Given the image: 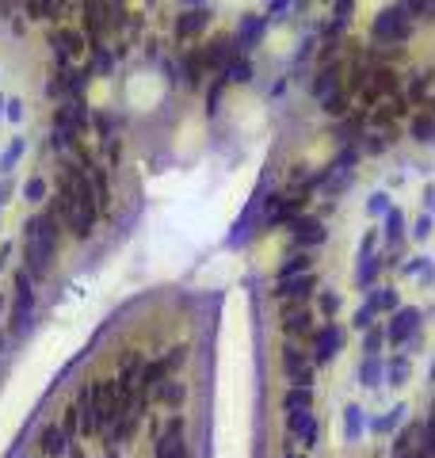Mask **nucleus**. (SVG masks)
I'll list each match as a JSON object with an SVG mask.
<instances>
[{"instance_id":"1","label":"nucleus","mask_w":435,"mask_h":458,"mask_svg":"<svg viewBox=\"0 0 435 458\" xmlns=\"http://www.w3.org/2000/svg\"><path fill=\"white\" fill-rule=\"evenodd\" d=\"M54 207L61 210V222L69 226L77 237H88L96 229V218H100V203H96V191H92V176L88 168H77V164H65L61 172V188H58V199Z\"/></svg>"},{"instance_id":"2","label":"nucleus","mask_w":435,"mask_h":458,"mask_svg":"<svg viewBox=\"0 0 435 458\" xmlns=\"http://www.w3.org/2000/svg\"><path fill=\"white\" fill-rule=\"evenodd\" d=\"M58 226H61V210L46 207L42 214H35L27 222V241H23V256H27V275H46L54 260V248H58Z\"/></svg>"},{"instance_id":"3","label":"nucleus","mask_w":435,"mask_h":458,"mask_svg":"<svg viewBox=\"0 0 435 458\" xmlns=\"http://www.w3.org/2000/svg\"><path fill=\"white\" fill-rule=\"evenodd\" d=\"M77 413L84 435H103L107 424H115L119 405H115V382H88L77 394Z\"/></svg>"},{"instance_id":"4","label":"nucleus","mask_w":435,"mask_h":458,"mask_svg":"<svg viewBox=\"0 0 435 458\" xmlns=\"http://www.w3.org/2000/svg\"><path fill=\"white\" fill-rule=\"evenodd\" d=\"M412 27H416L412 16L405 12L401 4H390V8H382V12L374 16L371 35H374L378 42H386V46H401V42L412 35Z\"/></svg>"},{"instance_id":"5","label":"nucleus","mask_w":435,"mask_h":458,"mask_svg":"<svg viewBox=\"0 0 435 458\" xmlns=\"http://www.w3.org/2000/svg\"><path fill=\"white\" fill-rule=\"evenodd\" d=\"M237 54H241V50H237V39L230 35V39H214L203 54H198V61H203L206 73H225V65L237 58Z\"/></svg>"},{"instance_id":"6","label":"nucleus","mask_w":435,"mask_h":458,"mask_svg":"<svg viewBox=\"0 0 435 458\" xmlns=\"http://www.w3.org/2000/svg\"><path fill=\"white\" fill-rule=\"evenodd\" d=\"M268 16H244L237 23V31H233V39H237V50L241 54H252L256 46L263 42V35H268Z\"/></svg>"},{"instance_id":"7","label":"nucleus","mask_w":435,"mask_h":458,"mask_svg":"<svg viewBox=\"0 0 435 458\" xmlns=\"http://www.w3.org/2000/svg\"><path fill=\"white\" fill-rule=\"evenodd\" d=\"M31 310H35L31 275H27V271H20V275H16V313H12V321H16V332H20V329H27V321H31Z\"/></svg>"},{"instance_id":"8","label":"nucleus","mask_w":435,"mask_h":458,"mask_svg":"<svg viewBox=\"0 0 435 458\" xmlns=\"http://www.w3.org/2000/svg\"><path fill=\"white\" fill-rule=\"evenodd\" d=\"M416 329H420V310H397L393 321L386 325V340H390L393 348H401Z\"/></svg>"},{"instance_id":"9","label":"nucleus","mask_w":435,"mask_h":458,"mask_svg":"<svg viewBox=\"0 0 435 458\" xmlns=\"http://www.w3.org/2000/svg\"><path fill=\"white\" fill-rule=\"evenodd\" d=\"M210 27V12L203 4L198 8H187V12L176 16V39H198V35Z\"/></svg>"},{"instance_id":"10","label":"nucleus","mask_w":435,"mask_h":458,"mask_svg":"<svg viewBox=\"0 0 435 458\" xmlns=\"http://www.w3.org/2000/svg\"><path fill=\"white\" fill-rule=\"evenodd\" d=\"M340 348H344V329L328 321L325 329L317 332V340H314V363H328Z\"/></svg>"},{"instance_id":"11","label":"nucleus","mask_w":435,"mask_h":458,"mask_svg":"<svg viewBox=\"0 0 435 458\" xmlns=\"http://www.w3.org/2000/svg\"><path fill=\"white\" fill-rule=\"evenodd\" d=\"M157 458H187L184 447V420H172L165 428V435L157 439Z\"/></svg>"},{"instance_id":"12","label":"nucleus","mask_w":435,"mask_h":458,"mask_svg":"<svg viewBox=\"0 0 435 458\" xmlns=\"http://www.w3.org/2000/svg\"><path fill=\"white\" fill-rule=\"evenodd\" d=\"M282 370H287V378L294 382V386H314V367H309V359L298 348H287V355H282Z\"/></svg>"},{"instance_id":"13","label":"nucleus","mask_w":435,"mask_h":458,"mask_svg":"<svg viewBox=\"0 0 435 458\" xmlns=\"http://www.w3.org/2000/svg\"><path fill=\"white\" fill-rule=\"evenodd\" d=\"M290 233H294V241L302 248H314V245L325 241V226H321L317 218H294L290 222Z\"/></svg>"},{"instance_id":"14","label":"nucleus","mask_w":435,"mask_h":458,"mask_svg":"<svg viewBox=\"0 0 435 458\" xmlns=\"http://www.w3.org/2000/svg\"><path fill=\"white\" fill-rule=\"evenodd\" d=\"M81 31H58L50 39V46H54V58H58V65H69L73 58L81 54Z\"/></svg>"},{"instance_id":"15","label":"nucleus","mask_w":435,"mask_h":458,"mask_svg":"<svg viewBox=\"0 0 435 458\" xmlns=\"http://www.w3.org/2000/svg\"><path fill=\"white\" fill-rule=\"evenodd\" d=\"M287 428L294 432L306 447H317V424H314V416H309V409H294L287 420Z\"/></svg>"},{"instance_id":"16","label":"nucleus","mask_w":435,"mask_h":458,"mask_svg":"<svg viewBox=\"0 0 435 458\" xmlns=\"http://www.w3.org/2000/svg\"><path fill=\"white\" fill-rule=\"evenodd\" d=\"M39 447H42L46 458H61L65 451H69V435H65L58 424H46L42 435H39Z\"/></svg>"},{"instance_id":"17","label":"nucleus","mask_w":435,"mask_h":458,"mask_svg":"<svg viewBox=\"0 0 435 458\" xmlns=\"http://www.w3.org/2000/svg\"><path fill=\"white\" fill-rule=\"evenodd\" d=\"M336 92H340V69H336V65H325V69L314 77V100H317V104H325V100L336 96Z\"/></svg>"},{"instance_id":"18","label":"nucleus","mask_w":435,"mask_h":458,"mask_svg":"<svg viewBox=\"0 0 435 458\" xmlns=\"http://www.w3.org/2000/svg\"><path fill=\"white\" fill-rule=\"evenodd\" d=\"M309 291H314V275H294V279H279V287H275V294L279 298H306Z\"/></svg>"},{"instance_id":"19","label":"nucleus","mask_w":435,"mask_h":458,"mask_svg":"<svg viewBox=\"0 0 435 458\" xmlns=\"http://www.w3.org/2000/svg\"><path fill=\"white\" fill-rule=\"evenodd\" d=\"M225 84H249L252 80V61H249V54H237L230 65H225Z\"/></svg>"},{"instance_id":"20","label":"nucleus","mask_w":435,"mask_h":458,"mask_svg":"<svg viewBox=\"0 0 435 458\" xmlns=\"http://www.w3.org/2000/svg\"><path fill=\"white\" fill-rule=\"evenodd\" d=\"M168 370H172V363H168V355H165V359H157V363H149V367L141 370V390H157L160 382L168 378Z\"/></svg>"},{"instance_id":"21","label":"nucleus","mask_w":435,"mask_h":458,"mask_svg":"<svg viewBox=\"0 0 435 458\" xmlns=\"http://www.w3.org/2000/svg\"><path fill=\"white\" fill-rule=\"evenodd\" d=\"M412 138L416 142H435V111H424V115L412 119Z\"/></svg>"},{"instance_id":"22","label":"nucleus","mask_w":435,"mask_h":458,"mask_svg":"<svg viewBox=\"0 0 435 458\" xmlns=\"http://www.w3.org/2000/svg\"><path fill=\"white\" fill-rule=\"evenodd\" d=\"M88 176H92V191H96V203H100V210H107L111 207V199H107V172L103 168H88Z\"/></svg>"},{"instance_id":"23","label":"nucleus","mask_w":435,"mask_h":458,"mask_svg":"<svg viewBox=\"0 0 435 458\" xmlns=\"http://www.w3.org/2000/svg\"><path fill=\"white\" fill-rule=\"evenodd\" d=\"M287 413H294V409H309L314 405V394H309V386H290V394H287Z\"/></svg>"},{"instance_id":"24","label":"nucleus","mask_w":435,"mask_h":458,"mask_svg":"<svg viewBox=\"0 0 435 458\" xmlns=\"http://www.w3.org/2000/svg\"><path fill=\"white\" fill-rule=\"evenodd\" d=\"M386 382H390V386H405V382H409V359H390L386 363Z\"/></svg>"},{"instance_id":"25","label":"nucleus","mask_w":435,"mask_h":458,"mask_svg":"<svg viewBox=\"0 0 435 458\" xmlns=\"http://www.w3.org/2000/svg\"><path fill=\"white\" fill-rule=\"evenodd\" d=\"M160 401H165L168 409H176V405H184V386L179 382H172V378H165L160 382V394H157Z\"/></svg>"},{"instance_id":"26","label":"nucleus","mask_w":435,"mask_h":458,"mask_svg":"<svg viewBox=\"0 0 435 458\" xmlns=\"http://www.w3.org/2000/svg\"><path fill=\"white\" fill-rule=\"evenodd\" d=\"M420 439H424V428H420V424H409L401 435H397L393 451H397V454H405V451H412V443H420Z\"/></svg>"},{"instance_id":"27","label":"nucleus","mask_w":435,"mask_h":458,"mask_svg":"<svg viewBox=\"0 0 435 458\" xmlns=\"http://www.w3.org/2000/svg\"><path fill=\"white\" fill-rule=\"evenodd\" d=\"M306 271H309V256L298 252V256H290L287 264L279 267V279H294V275H306Z\"/></svg>"},{"instance_id":"28","label":"nucleus","mask_w":435,"mask_h":458,"mask_svg":"<svg viewBox=\"0 0 435 458\" xmlns=\"http://www.w3.org/2000/svg\"><path fill=\"white\" fill-rule=\"evenodd\" d=\"M359 378H363L367 386H378V382H386V363L367 359V363H363V370H359Z\"/></svg>"},{"instance_id":"29","label":"nucleus","mask_w":435,"mask_h":458,"mask_svg":"<svg viewBox=\"0 0 435 458\" xmlns=\"http://www.w3.org/2000/svg\"><path fill=\"white\" fill-rule=\"evenodd\" d=\"M401 210H386V241H390V245H401Z\"/></svg>"},{"instance_id":"30","label":"nucleus","mask_w":435,"mask_h":458,"mask_svg":"<svg viewBox=\"0 0 435 458\" xmlns=\"http://www.w3.org/2000/svg\"><path fill=\"white\" fill-rule=\"evenodd\" d=\"M359 260H363V264H359V287H371L386 256H382V260H374V256H359Z\"/></svg>"},{"instance_id":"31","label":"nucleus","mask_w":435,"mask_h":458,"mask_svg":"<svg viewBox=\"0 0 435 458\" xmlns=\"http://www.w3.org/2000/svg\"><path fill=\"white\" fill-rule=\"evenodd\" d=\"M309 313H294V317H287V325H282V332L287 336H309Z\"/></svg>"},{"instance_id":"32","label":"nucleus","mask_w":435,"mask_h":458,"mask_svg":"<svg viewBox=\"0 0 435 458\" xmlns=\"http://www.w3.org/2000/svg\"><path fill=\"white\" fill-rule=\"evenodd\" d=\"M321 111H325V115H333V119H340V115H344V111H347V92L340 88L336 96H328L325 104H321Z\"/></svg>"},{"instance_id":"33","label":"nucleus","mask_w":435,"mask_h":458,"mask_svg":"<svg viewBox=\"0 0 435 458\" xmlns=\"http://www.w3.org/2000/svg\"><path fill=\"white\" fill-rule=\"evenodd\" d=\"M23 199H27V203H42V199H46V180H42V176H31V180H27Z\"/></svg>"},{"instance_id":"34","label":"nucleus","mask_w":435,"mask_h":458,"mask_svg":"<svg viewBox=\"0 0 435 458\" xmlns=\"http://www.w3.org/2000/svg\"><path fill=\"white\" fill-rule=\"evenodd\" d=\"M371 306H374V313L378 310H397V291H390V287H386V291H374Z\"/></svg>"},{"instance_id":"35","label":"nucleus","mask_w":435,"mask_h":458,"mask_svg":"<svg viewBox=\"0 0 435 458\" xmlns=\"http://www.w3.org/2000/svg\"><path fill=\"white\" fill-rule=\"evenodd\" d=\"M344 432H347V439H355L363 432V409H347L344 413Z\"/></svg>"},{"instance_id":"36","label":"nucleus","mask_w":435,"mask_h":458,"mask_svg":"<svg viewBox=\"0 0 435 458\" xmlns=\"http://www.w3.org/2000/svg\"><path fill=\"white\" fill-rule=\"evenodd\" d=\"M401 413H405V409H393L390 416H378L371 428H374V432H393V424H397V420H401Z\"/></svg>"},{"instance_id":"37","label":"nucleus","mask_w":435,"mask_h":458,"mask_svg":"<svg viewBox=\"0 0 435 458\" xmlns=\"http://www.w3.org/2000/svg\"><path fill=\"white\" fill-rule=\"evenodd\" d=\"M336 310H340V294H336V291H325V294H321V313L333 317Z\"/></svg>"},{"instance_id":"38","label":"nucleus","mask_w":435,"mask_h":458,"mask_svg":"<svg viewBox=\"0 0 435 458\" xmlns=\"http://www.w3.org/2000/svg\"><path fill=\"white\" fill-rule=\"evenodd\" d=\"M290 4H298V0H271V4H268V20H282Z\"/></svg>"},{"instance_id":"39","label":"nucleus","mask_w":435,"mask_h":458,"mask_svg":"<svg viewBox=\"0 0 435 458\" xmlns=\"http://www.w3.org/2000/svg\"><path fill=\"white\" fill-rule=\"evenodd\" d=\"M382 344H386V329H367V351L374 355Z\"/></svg>"},{"instance_id":"40","label":"nucleus","mask_w":435,"mask_h":458,"mask_svg":"<svg viewBox=\"0 0 435 458\" xmlns=\"http://www.w3.org/2000/svg\"><path fill=\"white\" fill-rule=\"evenodd\" d=\"M111 65H115V61H111V54L103 50V46H96V61H92V69H96V73H107Z\"/></svg>"},{"instance_id":"41","label":"nucleus","mask_w":435,"mask_h":458,"mask_svg":"<svg viewBox=\"0 0 435 458\" xmlns=\"http://www.w3.org/2000/svg\"><path fill=\"white\" fill-rule=\"evenodd\" d=\"M77 420H81V413H77V405H73V409H69V413H65V424H61V432H65V435H69V439H73V435H77Z\"/></svg>"},{"instance_id":"42","label":"nucleus","mask_w":435,"mask_h":458,"mask_svg":"<svg viewBox=\"0 0 435 458\" xmlns=\"http://www.w3.org/2000/svg\"><path fill=\"white\" fill-rule=\"evenodd\" d=\"M371 317H374V306H371V302H367V306H363V310H359V313H355V329H371Z\"/></svg>"},{"instance_id":"43","label":"nucleus","mask_w":435,"mask_h":458,"mask_svg":"<svg viewBox=\"0 0 435 458\" xmlns=\"http://www.w3.org/2000/svg\"><path fill=\"white\" fill-rule=\"evenodd\" d=\"M367 210H371V214H386V210H390V199H386V195H371Z\"/></svg>"},{"instance_id":"44","label":"nucleus","mask_w":435,"mask_h":458,"mask_svg":"<svg viewBox=\"0 0 435 458\" xmlns=\"http://www.w3.org/2000/svg\"><path fill=\"white\" fill-rule=\"evenodd\" d=\"M20 153H23V142H12V149H8V153H4V161H0V168H4V172H8V168L16 164V157H20Z\"/></svg>"},{"instance_id":"45","label":"nucleus","mask_w":435,"mask_h":458,"mask_svg":"<svg viewBox=\"0 0 435 458\" xmlns=\"http://www.w3.org/2000/svg\"><path fill=\"white\" fill-rule=\"evenodd\" d=\"M412 233H416V237H428V233H431V222H428V218H420V222H416V229H412Z\"/></svg>"},{"instance_id":"46","label":"nucleus","mask_w":435,"mask_h":458,"mask_svg":"<svg viewBox=\"0 0 435 458\" xmlns=\"http://www.w3.org/2000/svg\"><path fill=\"white\" fill-rule=\"evenodd\" d=\"M397 458H424V451H405V454H397Z\"/></svg>"},{"instance_id":"47","label":"nucleus","mask_w":435,"mask_h":458,"mask_svg":"<svg viewBox=\"0 0 435 458\" xmlns=\"http://www.w3.org/2000/svg\"><path fill=\"white\" fill-rule=\"evenodd\" d=\"M179 4H187V8H198V4H206V0H179Z\"/></svg>"},{"instance_id":"48","label":"nucleus","mask_w":435,"mask_h":458,"mask_svg":"<svg viewBox=\"0 0 435 458\" xmlns=\"http://www.w3.org/2000/svg\"><path fill=\"white\" fill-rule=\"evenodd\" d=\"M431 382H435V367H431Z\"/></svg>"},{"instance_id":"49","label":"nucleus","mask_w":435,"mask_h":458,"mask_svg":"<svg viewBox=\"0 0 435 458\" xmlns=\"http://www.w3.org/2000/svg\"><path fill=\"white\" fill-rule=\"evenodd\" d=\"M0 310H4V298H0Z\"/></svg>"},{"instance_id":"50","label":"nucleus","mask_w":435,"mask_h":458,"mask_svg":"<svg viewBox=\"0 0 435 458\" xmlns=\"http://www.w3.org/2000/svg\"><path fill=\"white\" fill-rule=\"evenodd\" d=\"M0 348H4V336H0Z\"/></svg>"},{"instance_id":"51","label":"nucleus","mask_w":435,"mask_h":458,"mask_svg":"<svg viewBox=\"0 0 435 458\" xmlns=\"http://www.w3.org/2000/svg\"><path fill=\"white\" fill-rule=\"evenodd\" d=\"M290 458H302V454H290Z\"/></svg>"}]
</instances>
